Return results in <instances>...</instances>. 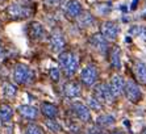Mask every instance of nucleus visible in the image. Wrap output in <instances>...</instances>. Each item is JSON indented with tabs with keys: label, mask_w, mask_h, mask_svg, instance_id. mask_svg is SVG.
Listing matches in <instances>:
<instances>
[{
	"label": "nucleus",
	"mask_w": 146,
	"mask_h": 134,
	"mask_svg": "<svg viewBox=\"0 0 146 134\" xmlns=\"http://www.w3.org/2000/svg\"><path fill=\"white\" fill-rule=\"evenodd\" d=\"M58 60H59V63H61L62 68L65 70V72H66V75H67V76L74 75L75 72H76V70H78V67H79L78 58L75 57L72 53H70V51L61 53V54H59Z\"/></svg>",
	"instance_id": "1"
},
{
	"label": "nucleus",
	"mask_w": 146,
	"mask_h": 134,
	"mask_svg": "<svg viewBox=\"0 0 146 134\" xmlns=\"http://www.w3.org/2000/svg\"><path fill=\"white\" fill-rule=\"evenodd\" d=\"M94 92H95V99L100 103H111L113 100V94L108 84H98Z\"/></svg>",
	"instance_id": "2"
},
{
	"label": "nucleus",
	"mask_w": 146,
	"mask_h": 134,
	"mask_svg": "<svg viewBox=\"0 0 146 134\" xmlns=\"http://www.w3.org/2000/svg\"><path fill=\"white\" fill-rule=\"evenodd\" d=\"M32 76H33V74H32V71L29 67L24 66V64H17V66L15 67L13 78L17 83H20V84L28 83V82H31Z\"/></svg>",
	"instance_id": "3"
},
{
	"label": "nucleus",
	"mask_w": 146,
	"mask_h": 134,
	"mask_svg": "<svg viewBox=\"0 0 146 134\" xmlns=\"http://www.w3.org/2000/svg\"><path fill=\"white\" fill-rule=\"evenodd\" d=\"M50 44H51L53 51H55V53H59V51H62L65 49L66 42H65V37H63L61 29H58V28L53 29L51 36H50Z\"/></svg>",
	"instance_id": "4"
},
{
	"label": "nucleus",
	"mask_w": 146,
	"mask_h": 134,
	"mask_svg": "<svg viewBox=\"0 0 146 134\" xmlns=\"http://www.w3.org/2000/svg\"><path fill=\"white\" fill-rule=\"evenodd\" d=\"M80 78H82V82H83L86 86H94L96 79H98V71H96L95 66L88 64L87 67H84V68L82 70Z\"/></svg>",
	"instance_id": "5"
},
{
	"label": "nucleus",
	"mask_w": 146,
	"mask_h": 134,
	"mask_svg": "<svg viewBox=\"0 0 146 134\" xmlns=\"http://www.w3.org/2000/svg\"><path fill=\"white\" fill-rule=\"evenodd\" d=\"M124 90H125L126 97H128L130 101H133V103L139 101V99H141V91H139L138 86H137L133 80L126 82V84L124 86Z\"/></svg>",
	"instance_id": "6"
},
{
	"label": "nucleus",
	"mask_w": 146,
	"mask_h": 134,
	"mask_svg": "<svg viewBox=\"0 0 146 134\" xmlns=\"http://www.w3.org/2000/svg\"><path fill=\"white\" fill-rule=\"evenodd\" d=\"M8 15L12 19H24V17L29 16V9L25 7H23L21 4H11L8 7Z\"/></svg>",
	"instance_id": "7"
},
{
	"label": "nucleus",
	"mask_w": 146,
	"mask_h": 134,
	"mask_svg": "<svg viewBox=\"0 0 146 134\" xmlns=\"http://www.w3.org/2000/svg\"><path fill=\"white\" fill-rule=\"evenodd\" d=\"M72 108H74L75 114H76V116H78L82 121L87 122V121L91 120V112H90V109L86 107L84 104H82V103L76 101V103H74V104H72Z\"/></svg>",
	"instance_id": "8"
},
{
	"label": "nucleus",
	"mask_w": 146,
	"mask_h": 134,
	"mask_svg": "<svg viewBox=\"0 0 146 134\" xmlns=\"http://www.w3.org/2000/svg\"><path fill=\"white\" fill-rule=\"evenodd\" d=\"M91 45L95 47L98 51H100V53H106L107 47H108L107 40L104 38V36H103L102 33H96V34H94V36H92Z\"/></svg>",
	"instance_id": "9"
},
{
	"label": "nucleus",
	"mask_w": 146,
	"mask_h": 134,
	"mask_svg": "<svg viewBox=\"0 0 146 134\" xmlns=\"http://www.w3.org/2000/svg\"><path fill=\"white\" fill-rule=\"evenodd\" d=\"M119 34V27L115 23H106L103 25V36L108 40H116Z\"/></svg>",
	"instance_id": "10"
},
{
	"label": "nucleus",
	"mask_w": 146,
	"mask_h": 134,
	"mask_svg": "<svg viewBox=\"0 0 146 134\" xmlns=\"http://www.w3.org/2000/svg\"><path fill=\"white\" fill-rule=\"evenodd\" d=\"M63 92H65L66 97H78L82 94L80 83H78V82H70V83H67L65 86Z\"/></svg>",
	"instance_id": "11"
},
{
	"label": "nucleus",
	"mask_w": 146,
	"mask_h": 134,
	"mask_svg": "<svg viewBox=\"0 0 146 134\" xmlns=\"http://www.w3.org/2000/svg\"><path fill=\"white\" fill-rule=\"evenodd\" d=\"M124 86H125V84H124V80H122L121 76H119V75L113 76L112 82H111V84H109L113 96H119V95H121L122 90H124Z\"/></svg>",
	"instance_id": "12"
},
{
	"label": "nucleus",
	"mask_w": 146,
	"mask_h": 134,
	"mask_svg": "<svg viewBox=\"0 0 146 134\" xmlns=\"http://www.w3.org/2000/svg\"><path fill=\"white\" fill-rule=\"evenodd\" d=\"M82 12V5L76 0H70L66 4V13L70 17H78Z\"/></svg>",
	"instance_id": "13"
},
{
	"label": "nucleus",
	"mask_w": 146,
	"mask_h": 134,
	"mask_svg": "<svg viewBox=\"0 0 146 134\" xmlns=\"http://www.w3.org/2000/svg\"><path fill=\"white\" fill-rule=\"evenodd\" d=\"M29 36L33 40H41L44 37V28L40 23H32L29 25Z\"/></svg>",
	"instance_id": "14"
},
{
	"label": "nucleus",
	"mask_w": 146,
	"mask_h": 134,
	"mask_svg": "<svg viewBox=\"0 0 146 134\" xmlns=\"http://www.w3.org/2000/svg\"><path fill=\"white\" fill-rule=\"evenodd\" d=\"M134 72H136L137 80L139 83L146 84V64L143 62H136V66H134Z\"/></svg>",
	"instance_id": "15"
},
{
	"label": "nucleus",
	"mask_w": 146,
	"mask_h": 134,
	"mask_svg": "<svg viewBox=\"0 0 146 134\" xmlns=\"http://www.w3.org/2000/svg\"><path fill=\"white\" fill-rule=\"evenodd\" d=\"M19 112L23 117L28 118V120H34L37 117V109L34 107H31V105H21L19 108Z\"/></svg>",
	"instance_id": "16"
},
{
	"label": "nucleus",
	"mask_w": 146,
	"mask_h": 134,
	"mask_svg": "<svg viewBox=\"0 0 146 134\" xmlns=\"http://www.w3.org/2000/svg\"><path fill=\"white\" fill-rule=\"evenodd\" d=\"M41 109H42V113L48 118H54L58 114L57 107L54 104H50V103H44V104L41 105Z\"/></svg>",
	"instance_id": "17"
},
{
	"label": "nucleus",
	"mask_w": 146,
	"mask_h": 134,
	"mask_svg": "<svg viewBox=\"0 0 146 134\" xmlns=\"http://www.w3.org/2000/svg\"><path fill=\"white\" fill-rule=\"evenodd\" d=\"M78 24L80 27H92L95 24V17L88 12H86V13L80 15V17L78 19Z\"/></svg>",
	"instance_id": "18"
},
{
	"label": "nucleus",
	"mask_w": 146,
	"mask_h": 134,
	"mask_svg": "<svg viewBox=\"0 0 146 134\" xmlns=\"http://www.w3.org/2000/svg\"><path fill=\"white\" fill-rule=\"evenodd\" d=\"M120 47H113L112 53H111V64L112 67H115L116 70H120L121 68V62H120Z\"/></svg>",
	"instance_id": "19"
},
{
	"label": "nucleus",
	"mask_w": 146,
	"mask_h": 134,
	"mask_svg": "<svg viewBox=\"0 0 146 134\" xmlns=\"http://www.w3.org/2000/svg\"><path fill=\"white\" fill-rule=\"evenodd\" d=\"M12 114H13V112H12V108H11L9 105L3 104L1 107H0V120L3 121V122H8V121H11Z\"/></svg>",
	"instance_id": "20"
},
{
	"label": "nucleus",
	"mask_w": 146,
	"mask_h": 134,
	"mask_svg": "<svg viewBox=\"0 0 146 134\" xmlns=\"http://www.w3.org/2000/svg\"><path fill=\"white\" fill-rule=\"evenodd\" d=\"M113 122H115V117L111 116V114H103V116H100V117L98 118V121H96V124H98L99 126H111Z\"/></svg>",
	"instance_id": "21"
},
{
	"label": "nucleus",
	"mask_w": 146,
	"mask_h": 134,
	"mask_svg": "<svg viewBox=\"0 0 146 134\" xmlns=\"http://www.w3.org/2000/svg\"><path fill=\"white\" fill-rule=\"evenodd\" d=\"M17 92V88L12 83H4L3 84V94L7 97H15Z\"/></svg>",
	"instance_id": "22"
},
{
	"label": "nucleus",
	"mask_w": 146,
	"mask_h": 134,
	"mask_svg": "<svg viewBox=\"0 0 146 134\" xmlns=\"http://www.w3.org/2000/svg\"><path fill=\"white\" fill-rule=\"evenodd\" d=\"M129 34L130 36H145L146 37V28L134 25V27H132L129 29Z\"/></svg>",
	"instance_id": "23"
},
{
	"label": "nucleus",
	"mask_w": 146,
	"mask_h": 134,
	"mask_svg": "<svg viewBox=\"0 0 146 134\" xmlns=\"http://www.w3.org/2000/svg\"><path fill=\"white\" fill-rule=\"evenodd\" d=\"M25 134H42V130H41V127L36 124H31L27 126V131Z\"/></svg>",
	"instance_id": "24"
},
{
	"label": "nucleus",
	"mask_w": 146,
	"mask_h": 134,
	"mask_svg": "<svg viewBox=\"0 0 146 134\" xmlns=\"http://www.w3.org/2000/svg\"><path fill=\"white\" fill-rule=\"evenodd\" d=\"M45 124H46V126H48L50 130H53V131H59L61 130V125L57 124V122H54L53 120H48Z\"/></svg>",
	"instance_id": "25"
},
{
	"label": "nucleus",
	"mask_w": 146,
	"mask_h": 134,
	"mask_svg": "<svg viewBox=\"0 0 146 134\" xmlns=\"http://www.w3.org/2000/svg\"><path fill=\"white\" fill-rule=\"evenodd\" d=\"M49 74H50V78L53 79V80H59V78H61L59 68H57V67H53V68H50Z\"/></svg>",
	"instance_id": "26"
},
{
	"label": "nucleus",
	"mask_w": 146,
	"mask_h": 134,
	"mask_svg": "<svg viewBox=\"0 0 146 134\" xmlns=\"http://www.w3.org/2000/svg\"><path fill=\"white\" fill-rule=\"evenodd\" d=\"M88 104H90V107H91L92 109H96V111H98V109H100V107H102V103L96 100L95 97H90V99H88Z\"/></svg>",
	"instance_id": "27"
},
{
	"label": "nucleus",
	"mask_w": 146,
	"mask_h": 134,
	"mask_svg": "<svg viewBox=\"0 0 146 134\" xmlns=\"http://www.w3.org/2000/svg\"><path fill=\"white\" fill-rule=\"evenodd\" d=\"M96 9L99 12H102V13H108L109 9H111V4H102V5H98Z\"/></svg>",
	"instance_id": "28"
},
{
	"label": "nucleus",
	"mask_w": 146,
	"mask_h": 134,
	"mask_svg": "<svg viewBox=\"0 0 146 134\" xmlns=\"http://www.w3.org/2000/svg\"><path fill=\"white\" fill-rule=\"evenodd\" d=\"M137 3H138V0H133L132 5H130V9H132V11L136 9V8H137Z\"/></svg>",
	"instance_id": "29"
},
{
	"label": "nucleus",
	"mask_w": 146,
	"mask_h": 134,
	"mask_svg": "<svg viewBox=\"0 0 146 134\" xmlns=\"http://www.w3.org/2000/svg\"><path fill=\"white\" fill-rule=\"evenodd\" d=\"M58 0H45V3L46 4H55Z\"/></svg>",
	"instance_id": "30"
},
{
	"label": "nucleus",
	"mask_w": 146,
	"mask_h": 134,
	"mask_svg": "<svg viewBox=\"0 0 146 134\" xmlns=\"http://www.w3.org/2000/svg\"><path fill=\"white\" fill-rule=\"evenodd\" d=\"M87 134H99V133H98V131H95V130H91V131H88Z\"/></svg>",
	"instance_id": "31"
},
{
	"label": "nucleus",
	"mask_w": 146,
	"mask_h": 134,
	"mask_svg": "<svg viewBox=\"0 0 146 134\" xmlns=\"http://www.w3.org/2000/svg\"><path fill=\"white\" fill-rule=\"evenodd\" d=\"M121 11H122V12H126V7H124V5H121Z\"/></svg>",
	"instance_id": "32"
},
{
	"label": "nucleus",
	"mask_w": 146,
	"mask_h": 134,
	"mask_svg": "<svg viewBox=\"0 0 146 134\" xmlns=\"http://www.w3.org/2000/svg\"><path fill=\"white\" fill-rule=\"evenodd\" d=\"M125 41H126V42H130V41H132V38H130V37H126Z\"/></svg>",
	"instance_id": "33"
},
{
	"label": "nucleus",
	"mask_w": 146,
	"mask_h": 134,
	"mask_svg": "<svg viewBox=\"0 0 146 134\" xmlns=\"http://www.w3.org/2000/svg\"><path fill=\"white\" fill-rule=\"evenodd\" d=\"M3 57V50H1V46H0V58Z\"/></svg>",
	"instance_id": "34"
},
{
	"label": "nucleus",
	"mask_w": 146,
	"mask_h": 134,
	"mask_svg": "<svg viewBox=\"0 0 146 134\" xmlns=\"http://www.w3.org/2000/svg\"><path fill=\"white\" fill-rule=\"evenodd\" d=\"M143 17H145V19H146V13H143Z\"/></svg>",
	"instance_id": "35"
},
{
	"label": "nucleus",
	"mask_w": 146,
	"mask_h": 134,
	"mask_svg": "<svg viewBox=\"0 0 146 134\" xmlns=\"http://www.w3.org/2000/svg\"><path fill=\"white\" fill-rule=\"evenodd\" d=\"M143 134H146V130H145V131H143Z\"/></svg>",
	"instance_id": "36"
}]
</instances>
